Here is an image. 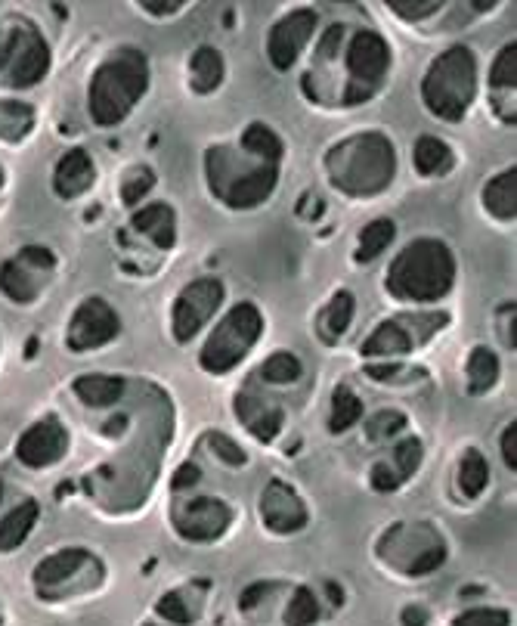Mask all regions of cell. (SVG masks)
I'll return each instance as SVG.
<instances>
[{
  "instance_id": "obj_28",
  "label": "cell",
  "mask_w": 517,
  "mask_h": 626,
  "mask_svg": "<svg viewBox=\"0 0 517 626\" xmlns=\"http://www.w3.org/2000/svg\"><path fill=\"white\" fill-rule=\"evenodd\" d=\"M363 419V400L353 394L347 385H341L338 391H335V397H332V416H329V428L335 431V434H341V431H347V428H353Z\"/></svg>"
},
{
  "instance_id": "obj_10",
  "label": "cell",
  "mask_w": 517,
  "mask_h": 626,
  "mask_svg": "<svg viewBox=\"0 0 517 626\" xmlns=\"http://www.w3.org/2000/svg\"><path fill=\"white\" fill-rule=\"evenodd\" d=\"M69 453V431L56 416H44L31 425L16 444V459L25 468H50Z\"/></svg>"
},
{
  "instance_id": "obj_27",
  "label": "cell",
  "mask_w": 517,
  "mask_h": 626,
  "mask_svg": "<svg viewBox=\"0 0 517 626\" xmlns=\"http://www.w3.org/2000/svg\"><path fill=\"white\" fill-rule=\"evenodd\" d=\"M397 236V227L394 221H387V217H378V221H372L363 233H360V245H357V261H375L387 245L394 242Z\"/></svg>"
},
{
  "instance_id": "obj_29",
  "label": "cell",
  "mask_w": 517,
  "mask_h": 626,
  "mask_svg": "<svg viewBox=\"0 0 517 626\" xmlns=\"http://www.w3.org/2000/svg\"><path fill=\"white\" fill-rule=\"evenodd\" d=\"M487 484H490L487 459H483L477 450H468L462 456V462H459V487H462V493L474 499V496H480L483 490H487Z\"/></svg>"
},
{
  "instance_id": "obj_33",
  "label": "cell",
  "mask_w": 517,
  "mask_h": 626,
  "mask_svg": "<svg viewBox=\"0 0 517 626\" xmlns=\"http://www.w3.org/2000/svg\"><path fill=\"white\" fill-rule=\"evenodd\" d=\"M316 617H319V602L313 596V589L298 586L292 602L285 608V626H313Z\"/></svg>"
},
{
  "instance_id": "obj_48",
  "label": "cell",
  "mask_w": 517,
  "mask_h": 626,
  "mask_svg": "<svg viewBox=\"0 0 517 626\" xmlns=\"http://www.w3.org/2000/svg\"><path fill=\"white\" fill-rule=\"evenodd\" d=\"M270 589H273L270 583H254V586H248V589L242 592V608H254L257 599H264Z\"/></svg>"
},
{
  "instance_id": "obj_2",
  "label": "cell",
  "mask_w": 517,
  "mask_h": 626,
  "mask_svg": "<svg viewBox=\"0 0 517 626\" xmlns=\"http://www.w3.org/2000/svg\"><path fill=\"white\" fill-rule=\"evenodd\" d=\"M149 84V66L146 56L134 47H124L112 53L100 69L93 72L90 81V115L100 128L124 121L131 109L140 103Z\"/></svg>"
},
{
  "instance_id": "obj_18",
  "label": "cell",
  "mask_w": 517,
  "mask_h": 626,
  "mask_svg": "<svg viewBox=\"0 0 517 626\" xmlns=\"http://www.w3.org/2000/svg\"><path fill=\"white\" fill-rule=\"evenodd\" d=\"M75 394L81 403L93 406V410H103V406H112L121 400L124 379H118V375H103V372H87L75 379Z\"/></svg>"
},
{
  "instance_id": "obj_43",
  "label": "cell",
  "mask_w": 517,
  "mask_h": 626,
  "mask_svg": "<svg viewBox=\"0 0 517 626\" xmlns=\"http://www.w3.org/2000/svg\"><path fill=\"white\" fill-rule=\"evenodd\" d=\"M400 484H403V478L397 475V468H394V465L378 462V465L372 468V487H375L378 493H394Z\"/></svg>"
},
{
  "instance_id": "obj_40",
  "label": "cell",
  "mask_w": 517,
  "mask_h": 626,
  "mask_svg": "<svg viewBox=\"0 0 517 626\" xmlns=\"http://www.w3.org/2000/svg\"><path fill=\"white\" fill-rule=\"evenodd\" d=\"M155 611H158L161 617H165V620L177 623V626H189V620H192V614H189L186 602L177 596V592H165V596L158 599Z\"/></svg>"
},
{
  "instance_id": "obj_22",
  "label": "cell",
  "mask_w": 517,
  "mask_h": 626,
  "mask_svg": "<svg viewBox=\"0 0 517 626\" xmlns=\"http://www.w3.org/2000/svg\"><path fill=\"white\" fill-rule=\"evenodd\" d=\"M412 348V335L400 323H381L363 344V357H400Z\"/></svg>"
},
{
  "instance_id": "obj_15",
  "label": "cell",
  "mask_w": 517,
  "mask_h": 626,
  "mask_svg": "<svg viewBox=\"0 0 517 626\" xmlns=\"http://www.w3.org/2000/svg\"><path fill=\"white\" fill-rule=\"evenodd\" d=\"M93 162L84 149H72L66 152L62 159L56 162V171H53V190L59 199H78L84 196L90 186H93Z\"/></svg>"
},
{
  "instance_id": "obj_14",
  "label": "cell",
  "mask_w": 517,
  "mask_h": 626,
  "mask_svg": "<svg viewBox=\"0 0 517 626\" xmlns=\"http://www.w3.org/2000/svg\"><path fill=\"white\" fill-rule=\"evenodd\" d=\"M233 180H226L214 190L226 199L230 208H254L261 205L276 186V165H257L248 174H230Z\"/></svg>"
},
{
  "instance_id": "obj_1",
  "label": "cell",
  "mask_w": 517,
  "mask_h": 626,
  "mask_svg": "<svg viewBox=\"0 0 517 626\" xmlns=\"http://www.w3.org/2000/svg\"><path fill=\"white\" fill-rule=\"evenodd\" d=\"M456 283V258L437 239L409 242L387 273V289L400 301L431 304L440 301Z\"/></svg>"
},
{
  "instance_id": "obj_8",
  "label": "cell",
  "mask_w": 517,
  "mask_h": 626,
  "mask_svg": "<svg viewBox=\"0 0 517 626\" xmlns=\"http://www.w3.org/2000/svg\"><path fill=\"white\" fill-rule=\"evenodd\" d=\"M220 301H223L220 279L205 276V279H196V283H189L174 304V338L189 341L214 317Z\"/></svg>"
},
{
  "instance_id": "obj_24",
  "label": "cell",
  "mask_w": 517,
  "mask_h": 626,
  "mask_svg": "<svg viewBox=\"0 0 517 626\" xmlns=\"http://www.w3.org/2000/svg\"><path fill=\"white\" fill-rule=\"evenodd\" d=\"M514 168L502 171L499 177H493L483 190V205H487L496 217L502 221H511L514 217V202H517V180H514Z\"/></svg>"
},
{
  "instance_id": "obj_34",
  "label": "cell",
  "mask_w": 517,
  "mask_h": 626,
  "mask_svg": "<svg viewBox=\"0 0 517 626\" xmlns=\"http://www.w3.org/2000/svg\"><path fill=\"white\" fill-rule=\"evenodd\" d=\"M353 310H357V301H353L350 292H338L326 310V326L332 329V335H344L353 323Z\"/></svg>"
},
{
  "instance_id": "obj_31",
  "label": "cell",
  "mask_w": 517,
  "mask_h": 626,
  "mask_svg": "<svg viewBox=\"0 0 517 626\" xmlns=\"http://www.w3.org/2000/svg\"><path fill=\"white\" fill-rule=\"evenodd\" d=\"M31 121H35L31 106L0 100V137L4 140H22L31 131Z\"/></svg>"
},
{
  "instance_id": "obj_47",
  "label": "cell",
  "mask_w": 517,
  "mask_h": 626,
  "mask_svg": "<svg viewBox=\"0 0 517 626\" xmlns=\"http://www.w3.org/2000/svg\"><path fill=\"white\" fill-rule=\"evenodd\" d=\"M16 44H19L16 31H0V69H4V62L16 53Z\"/></svg>"
},
{
  "instance_id": "obj_35",
  "label": "cell",
  "mask_w": 517,
  "mask_h": 626,
  "mask_svg": "<svg viewBox=\"0 0 517 626\" xmlns=\"http://www.w3.org/2000/svg\"><path fill=\"white\" fill-rule=\"evenodd\" d=\"M422 456H425V447L418 437H406V441L394 450V468H397V475L406 481L418 472V465H422Z\"/></svg>"
},
{
  "instance_id": "obj_20",
  "label": "cell",
  "mask_w": 517,
  "mask_h": 626,
  "mask_svg": "<svg viewBox=\"0 0 517 626\" xmlns=\"http://www.w3.org/2000/svg\"><path fill=\"white\" fill-rule=\"evenodd\" d=\"M134 227L140 230V233H146L158 248H171L174 245V211H171V205H165V202H155V205H146V208H140L137 214H134Z\"/></svg>"
},
{
  "instance_id": "obj_32",
  "label": "cell",
  "mask_w": 517,
  "mask_h": 626,
  "mask_svg": "<svg viewBox=\"0 0 517 626\" xmlns=\"http://www.w3.org/2000/svg\"><path fill=\"white\" fill-rule=\"evenodd\" d=\"M245 149L261 155V159H267V165H276L282 159V140L267 128V124H251V128L245 131L242 137Z\"/></svg>"
},
{
  "instance_id": "obj_50",
  "label": "cell",
  "mask_w": 517,
  "mask_h": 626,
  "mask_svg": "<svg viewBox=\"0 0 517 626\" xmlns=\"http://www.w3.org/2000/svg\"><path fill=\"white\" fill-rule=\"evenodd\" d=\"M400 372V363H387V366H366V375H372L375 382H387L391 375Z\"/></svg>"
},
{
  "instance_id": "obj_41",
  "label": "cell",
  "mask_w": 517,
  "mask_h": 626,
  "mask_svg": "<svg viewBox=\"0 0 517 626\" xmlns=\"http://www.w3.org/2000/svg\"><path fill=\"white\" fill-rule=\"evenodd\" d=\"M387 7H391L397 16H403V19H425V16H431V13H437L440 10V4L437 0H387Z\"/></svg>"
},
{
  "instance_id": "obj_9",
  "label": "cell",
  "mask_w": 517,
  "mask_h": 626,
  "mask_svg": "<svg viewBox=\"0 0 517 626\" xmlns=\"http://www.w3.org/2000/svg\"><path fill=\"white\" fill-rule=\"evenodd\" d=\"M118 329H121V320L109 307V301L87 298L81 301V307L75 310V317L69 323V348L75 354L96 351V348H103V344H109L112 338H118Z\"/></svg>"
},
{
  "instance_id": "obj_38",
  "label": "cell",
  "mask_w": 517,
  "mask_h": 626,
  "mask_svg": "<svg viewBox=\"0 0 517 626\" xmlns=\"http://www.w3.org/2000/svg\"><path fill=\"white\" fill-rule=\"evenodd\" d=\"M403 428H406V416L403 413H397V410H381L369 422V437H372V441H384V437H391V434H397Z\"/></svg>"
},
{
  "instance_id": "obj_5",
  "label": "cell",
  "mask_w": 517,
  "mask_h": 626,
  "mask_svg": "<svg viewBox=\"0 0 517 626\" xmlns=\"http://www.w3.org/2000/svg\"><path fill=\"white\" fill-rule=\"evenodd\" d=\"M264 332V317L251 301L236 304L230 313L223 317V323L211 332V338L205 341V348L199 354V363L205 372H230L239 360H245V354L254 348V341Z\"/></svg>"
},
{
  "instance_id": "obj_12",
  "label": "cell",
  "mask_w": 517,
  "mask_h": 626,
  "mask_svg": "<svg viewBox=\"0 0 517 626\" xmlns=\"http://www.w3.org/2000/svg\"><path fill=\"white\" fill-rule=\"evenodd\" d=\"M313 28H316L313 10H295L273 25L270 38H267V56L273 62V69L285 72L295 66V59L301 56V50L313 38Z\"/></svg>"
},
{
  "instance_id": "obj_23",
  "label": "cell",
  "mask_w": 517,
  "mask_h": 626,
  "mask_svg": "<svg viewBox=\"0 0 517 626\" xmlns=\"http://www.w3.org/2000/svg\"><path fill=\"white\" fill-rule=\"evenodd\" d=\"M189 75L196 93H211L223 81V56L214 47H199L189 59Z\"/></svg>"
},
{
  "instance_id": "obj_17",
  "label": "cell",
  "mask_w": 517,
  "mask_h": 626,
  "mask_svg": "<svg viewBox=\"0 0 517 626\" xmlns=\"http://www.w3.org/2000/svg\"><path fill=\"white\" fill-rule=\"evenodd\" d=\"M236 416L245 422V428L257 437V441H273L282 431V410L270 406L267 400H257L251 394L236 397Z\"/></svg>"
},
{
  "instance_id": "obj_39",
  "label": "cell",
  "mask_w": 517,
  "mask_h": 626,
  "mask_svg": "<svg viewBox=\"0 0 517 626\" xmlns=\"http://www.w3.org/2000/svg\"><path fill=\"white\" fill-rule=\"evenodd\" d=\"M508 611L499 608H474L456 617V626H508Z\"/></svg>"
},
{
  "instance_id": "obj_7",
  "label": "cell",
  "mask_w": 517,
  "mask_h": 626,
  "mask_svg": "<svg viewBox=\"0 0 517 626\" xmlns=\"http://www.w3.org/2000/svg\"><path fill=\"white\" fill-rule=\"evenodd\" d=\"M53 252L50 248L28 245L16 258H10L0 267V292L16 304H31L41 295V270H53Z\"/></svg>"
},
{
  "instance_id": "obj_6",
  "label": "cell",
  "mask_w": 517,
  "mask_h": 626,
  "mask_svg": "<svg viewBox=\"0 0 517 626\" xmlns=\"http://www.w3.org/2000/svg\"><path fill=\"white\" fill-rule=\"evenodd\" d=\"M347 69H350L353 84H357L347 93V103L369 100L381 87L387 69H391V47H387V41L378 35V31H360V35L350 41Z\"/></svg>"
},
{
  "instance_id": "obj_16",
  "label": "cell",
  "mask_w": 517,
  "mask_h": 626,
  "mask_svg": "<svg viewBox=\"0 0 517 626\" xmlns=\"http://www.w3.org/2000/svg\"><path fill=\"white\" fill-rule=\"evenodd\" d=\"M50 69V50L38 35H25L16 44L13 66H10V84L13 87H31L38 84Z\"/></svg>"
},
{
  "instance_id": "obj_44",
  "label": "cell",
  "mask_w": 517,
  "mask_h": 626,
  "mask_svg": "<svg viewBox=\"0 0 517 626\" xmlns=\"http://www.w3.org/2000/svg\"><path fill=\"white\" fill-rule=\"evenodd\" d=\"M443 558H446L443 546H437V549H428L422 558H418V561H412V565H409V574H412V577L431 574V571H437V568L443 565Z\"/></svg>"
},
{
  "instance_id": "obj_26",
  "label": "cell",
  "mask_w": 517,
  "mask_h": 626,
  "mask_svg": "<svg viewBox=\"0 0 517 626\" xmlns=\"http://www.w3.org/2000/svg\"><path fill=\"white\" fill-rule=\"evenodd\" d=\"M499 379V360L490 348H474L468 357V388L471 394L490 391Z\"/></svg>"
},
{
  "instance_id": "obj_4",
  "label": "cell",
  "mask_w": 517,
  "mask_h": 626,
  "mask_svg": "<svg viewBox=\"0 0 517 626\" xmlns=\"http://www.w3.org/2000/svg\"><path fill=\"white\" fill-rule=\"evenodd\" d=\"M474 93H477V62L468 47H449L443 56L431 62L422 84V97L434 115L446 121L465 118Z\"/></svg>"
},
{
  "instance_id": "obj_52",
  "label": "cell",
  "mask_w": 517,
  "mask_h": 626,
  "mask_svg": "<svg viewBox=\"0 0 517 626\" xmlns=\"http://www.w3.org/2000/svg\"><path fill=\"white\" fill-rule=\"evenodd\" d=\"M326 589H329V596H332V605H341V586H335V583H329Z\"/></svg>"
},
{
  "instance_id": "obj_21",
  "label": "cell",
  "mask_w": 517,
  "mask_h": 626,
  "mask_svg": "<svg viewBox=\"0 0 517 626\" xmlns=\"http://www.w3.org/2000/svg\"><path fill=\"white\" fill-rule=\"evenodd\" d=\"M90 555L84 549H59L53 555H47L41 565L35 568V583L38 586H56L66 577H72Z\"/></svg>"
},
{
  "instance_id": "obj_30",
  "label": "cell",
  "mask_w": 517,
  "mask_h": 626,
  "mask_svg": "<svg viewBox=\"0 0 517 626\" xmlns=\"http://www.w3.org/2000/svg\"><path fill=\"white\" fill-rule=\"evenodd\" d=\"M301 360L292 354V351H276L264 366H261V379L270 382V385H292L301 379Z\"/></svg>"
},
{
  "instance_id": "obj_45",
  "label": "cell",
  "mask_w": 517,
  "mask_h": 626,
  "mask_svg": "<svg viewBox=\"0 0 517 626\" xmlns=\"http://www.w3.org/2000/svg\"><path fill=\"white\" fill-rule=\"evenodd\" d=\"M502 459L511 472H517V422H511L505 431H502Z\"/></svg>"
},
{
  "instance_id": "obj_25",
  "label": "cell",
  "mask_w": 517,
  "mask_h": 626,
  "mask_svg": "<svg viewBox=\"0 0 517 626\" xmlns=\"http://www.w3.org/2000/svg\"><path fill=\"white\" fill-rule=\"evenodd\" d=\"M452 149L437 140V137H422L415 143V168L418 174H425V177H434V174H446L452 168Z\"/></svg>"
},
{
  "instance_id": "obj_36",
  "label": "cell",
  "mask_w": 517,
  "mask_h": 626,
  "mask_svg": "<svg viewBox=\"0 0 517 626\" xmlns=\"http://www.w3.org/2000/svg\"><path fill=\"white\" fill-rule=\"evenodd\" d=\"M517 47L508 44L502 47V53L496 56L493 69H490V84L493 87H514V78H517Z\"/></svg>"
},
{
  "instance_id": "obj_49",
  "label": "cell",
  "mask_w": 517,
  "mask_h": 626,
  "mask_svg": "<svg viewBox=\"0 0 517 626\" xmlns=\"http://www.w3.org/2000/svg\"><path fill=\"white\" fill-rule=\"evenodd\" d=\"M400 620H403V626H428V611L418 605H409V608H403Z\"/></svg>"
},
{
  "instance_id": "obj_37",
  "label": "cell",
  "mask_w": 517,
  "mask_h": 626,
  "mask_svg": "<svg viewBox=\"0 0 517 626\" xmlns=\"http://www.w3.org/2000/svg\"><path fill=\"white\" fill-rule=\"evenodd\" d=\"M155 186V174L149 171V168H140V171H134L131 177L124 180V186H121V199H124V205H137L149 190Z\"/></svg>"
},
{
  "instance_id": "obj_19",
  "label": "cell",
  "mask_w": 517,
  "mask_h": 626,
  "mask_svg": "<svg viewBox=\"0 0 517 626\" xmlns=\"http://www.w3.org/2000/svg\"><path fill=\"white\" fill-rule=\"evenodd\" d=\"M38 515H41V506L35 499H22L19 506H13L4 521H0V552H10L16 546H22L31 534V527L38 524Z\"/></svg>"
},
{
  "instance_id": "obj_42",
  "label": "cell",
  "mask_w": 517,
  "mask_h": 626,
  "mask_svg": "<svg viewBox=\"0 0 517 626\" xmlns=\"http://www.w3.org/2000/svg\"><path fill=\"white\" fill-rule=\"evenodd\" d=\"M208 444H211V450H214L226 465H245V450H242L236 441H230L226 434H211V437H208Z\"/></svg>"
},
{
  "instance_id": "obj_3",
  "label": "cell",
  "mask_w": 517,
  "mask_h": 626,
  "mask_svg": "<svg viewBox=\"0 0 517 626\" xmlns=\"http://www.w3.org/2000/svg\"><path fill=\"white\" fill-rule=\"evenodd\" d=\"M397 159H394V146L381 134H366V137H353L344 146H338L329 159L332 183L347 190L350 196H372L381 193L394 177Z\"/></svg>"
},
{
  "instance_id": "obj_51",
  "label": "cell",
  "mask_w": 517,
  "mask_h": 626,
  "mask_svg": "<svg viewBox=\"0 0 517 626\" xmlns=\"http://www.w3.org/2000/svg\"><path fill=\"white\" fill-rule=\"evenodd\" d=\"M146 13H177L183 4H174V0H171V4H155V0H143V4H140Z\"/></svg>"
},
{
  "instance_id": "obj_11",
  "label": "cell",
  "mask_w": 517,
  "mask_h": 626,
  "mask_svg": "<svg viewBox=\"0 0 517 626\" xmlns=\"http://www.w3.org/2000/svg\"><path fill=\"white\" fill-rule=\"evenodd\" d=\"M230 521H233L230 506H226L223 499H214V496L189 499V503H183L174 512V524L180 530V537H186L192 543H211V540H217L223 530L230 527Z\"/></svg>"
},
{
  "instance_id": "obj_13",
  "label": "cell",
  "mask_w": 517,
  "mask_h": 626,
  "mask_svg": "<svg viewBox=\"0 0 517 626\" xmlns=\"http://www.w3.org/2000/svg\"><path fill=\"white\" fill-rule=\"evenodd\" d=\"M261 518L276 534H298L301 527H307V509L301 503V496L282 481L267 484L261 496Z\"/></svg>"
},
{
  "instance_id": "obj_46",
  "label": "cell",
  "mask_w": 517,
  "mask_h": 626,
  "mask_svg": "<svg viewBox=\"0 0 517 626\" xmlns=\"http://www.w3.org/2000/svg\"><path fill=\"white\" fill-rule=\"evenodd\" d=\"M196 481H199V465H192V462L180 465V472L174 475V487H177V490H183V487H192Z\"/></svg>"
}]
</instances>
